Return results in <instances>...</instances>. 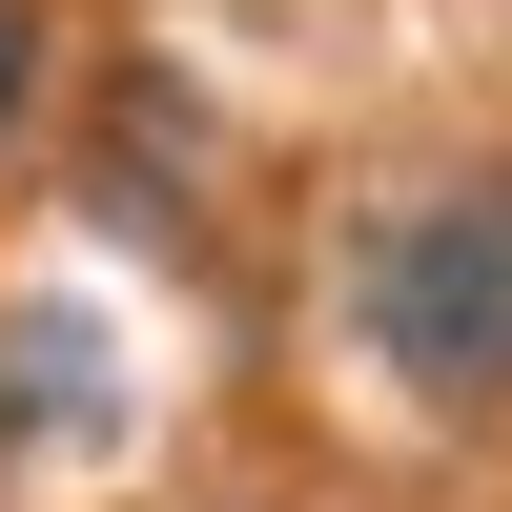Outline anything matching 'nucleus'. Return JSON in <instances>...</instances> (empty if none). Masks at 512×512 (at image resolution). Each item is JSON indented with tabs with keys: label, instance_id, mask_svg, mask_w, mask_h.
Listing matches in <instances>:
<instances>
[{
	"label": "nucleus",
	"instance_id": "1",
	"mask_svg": "<svg viewBox=\"0 0 512 512\" xmlns=\"http://www.w3.org/2000/svg\"><path fill=\"white\" fill-rule=\"evenodd\" d=\"M349 328L410 369V390H451V410L512 390V164H472V185H431V205H390V226H369Z\"/></svg>",
	"mask_w": 512,
	"mask_h": 512
},
{
	"label": "nucleus",
	"instance_id": "2",
	"mask_svg": "<svg viewBox=\"0 0 512 512\" xmlns=\"http://www.w3.org/2000/svg\"><path fill=\"white\" fill-rule=\"evenodd\" d=\"M82 369H103V349H82V308H21V328H0V431H41V410H62V431H103V390H82Z\"/></svg>",
	"mask_w": 512,
	"mask_h": 512
},
{
	"label": "nucleus",
	"instance_id": "3",
	"mask_svg": "<svg viewBox=\"0 0 512 512\" xmlns=\"http://www.w3.org/2000/svg\"><path fill=\"white\" fill-rule=\"evenodd\" d=\"M21 82H41V0H0V123H21Z\"/></svg>",
	"mask_w": 512,
	"mask_h": 512
}]
</instances>
